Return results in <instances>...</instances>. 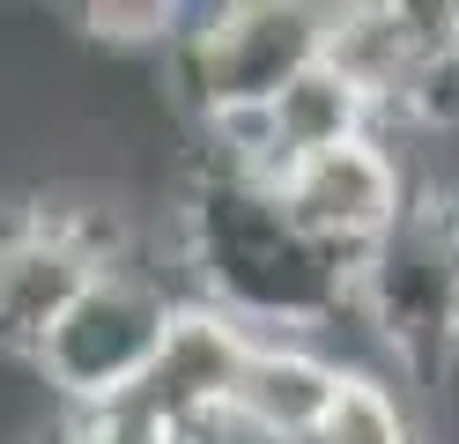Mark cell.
<instances>
[{"label":"cell","instance_id":"obj_1","mask_svg":"<svg viewBox=\"0 0 459 444\" xmlns=\"http://www.w3.org/2000/svg\"><path fill=\"white\" fill-rule=\"evenodd\" d=\"M178 259L200 304L230 311L252 334L319 341L326 326L356 318V266L311 245L267 178L193 163V186L178 200Z\"/></svg>","mask_w":459,"mask_h":444},{"label":"cell","instance_id":"obj_2","mask_svg":"<svg viewBox=\"0 0 459 444\" xmlns=\"http://www.w3.org/2000/svg\"><path fill=\"white\" fill-rule=\"evenodd\" d=\"M333 8L311 0H222V8H193L186 38L163 52L170 97L193 111V126L238 111H267L304 67L326 59Z\"/></svg>","mask_w":459,"mask_h":444},{"label":"cell","instance_id":"obj_3","mask_svg":"<svg viewBox=\"0 0 459 444\" xmlns=\"http://www.w3.org/2000/svg\"><path fill=\"white\" fill-rule=\"evenodd\" d=\"M193 289H170L149 259L119 252L111 266H97L90 289L60 311V326L45 334L38 348V378L52 385L60 407H104V400H126L149 363L170 341V318L186 311Z\"/></svg>","mask_w":459,"mask_h":444},{"label":"cell","instance_id":"obj_4","mask_svg":"<svg viewBox=\"0 0 459 444\" xmlns=\"http://www.w3.org/2000/svg\"><path fill=\"white\" fill-rule=\"evenodd\" d=\"M356 326H370L408 370H437L459 348V222L445 193H422L370 259H356Z\"/></svg>","mask_w":459,"mask_h":444},{"label":"cell","instance_id":"obj_5","mask_svg":"<svg viewBox=\"0 0 459 444\" xmlns=\"http://www.w3.org/2000/svg\"><path fill=\"white\" fill-rule=\"evenodd\" d=\"M119 252H126L119 222L104 207H15V215H0V355L38 363L60 311Z\"/></svg>","mask_w":459,"mask_h":444},{"label":"cell","instance_id":"obj_6","mask_svg":"<svg viewBox=\"0 0 459 444\" xmlns=\"http://www.w3.org/2000/svg\"><path fill=\"white\" fill-rule=\"evenodd\" d=\"M415 186L400 156L385 148V134H363L349 148H326V156H304L281 178V207L297 215V230L319 252H333L341 266H356L385 245V237L415 215Z\"/></svg>","mask_w":459,"mask_h":444},{"label":"cell","instance_id":"obj_7","mask_svg":"<svg viewBox=\"0 0 459 444\" xmlns=\"http://www.w3.org/2000/svg\"><path fill=\"white\" fill-rule=\"evenodd\" d=\"M245 355H252V326H238L230 311H215V304H200V296H186V311L170 318L163 355L149 363V378H141L126 400L149 414L156 430L178 437V430H193V422H208V414L230 407Z\"/></svg>","mask_w":459,"mask_h":444},{"label":"cell","instance_id":"obj_8","mask_svg":"<svg viewBox=\"0 0 459 444\" xmlns=\"http://www.w3.org/2000/svg\"><path fill=\"white\" fill-rule=\"evenodd\" d=\"M341 370L319 341L304 334H252V355L238 370V393H230V414H245L252 430H267L281 444H311V430L326 422V407L341 393Z\"/></svg>","mask_w":459,"mask_h":444},{"label":"cell","instance_id":"obj_9","mask_svg":"<svg viewBox=\"0 0 459 444\" xmlns=\"http://www.w3.org/2000/svg\"><path fill=\"white\" fill-rule=\"evenodd\" d=\"M267 134H274V156H281V178H290L304 156H326V148H349L363 134H378V104L363 97V89L319 59V67H304L281 97L267 104Z\"/></svg>","mask_w":459,"mask_h":444},{"label":"cell","instance_id":"obj_10","mask_svg":"<svg viewBox=\"0 0 459 444\" xmlns=\"http://www.w3.org/2000/svg\"><path fill=\"white\" fill-rule=\"evenodd\" d=\"M311 444H422L415 407L400 400V385L378 370H341V393L326 407V422L311 430Z\"/></svg>","mask_w":459,"mask_h":444},{"label":"cell","instance_id":"obj_11","mask_svg":"<svg viewBox=\"0 0 459 444\" xmlns=\"http://www.w3.org/2000/svg\"><path fill=\"white\" fill-rule=\"evenodd\" d=\"M186 15L193 8H178V0H97V8H74V22L90 30L97 45H156V52H170L186 38Z\"/></svg>","mask_w":459,"mask_h":444},{"label":"cell","instance_id":"obj_12","mask_svg":"<svg viewBox=\"0 0 459 444\" xmlns=\"http://www.w3.org/2000/svg\"><path fill=\"white\" fill-rule=\"evenodd\" d=\"M52 444H170V430H156L134 400H104V407H67Z\"/></svg>","mask_w":459,"mask_h":444},{"label":"cell","instance_id":"obj_13","mask_svg":"<svg viewBox=\"0 0 459 444\" xmlns=\"http://www.w3.org/2000/svg\"><path fill=\"white\" fill-rule=\"evenodd\" d=\"M393 118H408V126H459V45L422 59V67H415V82L400 89Z\"/></svg>","mask_w":459,"mask_h":444},{"label":"cell","instance_id":"obj_14","mask_svg":"<svg viewBox=\"0 0 459 444\" xmlns=\"http://www.w3.org/2000/svg\"><path fill=\"white\" fill-rule=\"evenodd\" d=\"M445 207H452V222H459V186H452V193H445Z\"/></svg>","mask_w":459,"mask_h":444}]
</instances>
